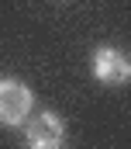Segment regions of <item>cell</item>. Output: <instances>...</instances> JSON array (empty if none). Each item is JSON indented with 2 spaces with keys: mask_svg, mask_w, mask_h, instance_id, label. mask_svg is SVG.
<instances>
[{
  "mask_svg": "<svg viewBox=\"0 0 131 149\" xmlns=\"http://www.w3.org/2000/svg\"><path fill=\"white\" fill-rule=\"evenodd\" d=\"M93 76H97L103 87H124L131 80V59L114 49V45H103L93 52Z\"/></svg>",
  "mask_w": 131,
  "mask_h": 149,
  "instance_id": "3",
  "label": "cell"
},
{
  "mask_svg": "<svg viewBox=\"0 0 131 149\" xmlns=\"http://www.w3.org/2000/svg\"><path fill=\"white\" fill-rule=\"evenodd\" d=\"M31 104H34V94L28 83H21L14 76L0 80V125H21L31 114Z\"/></svg>",
  "mask_w": 131,
  "mask_h": 149,
  "instance_id": "1",
  "label": "cell"
},
{
  "mask_svg": "<svg viewBox=\"0 0 131 149\" xmlns=\"http://www.w3.org/2000/svg\"><path fill=\"white\" fill-rule=\"evenodd\" d=\"M28 149H62L66 146V121L55 111H38L24 128Z\"/></svg>",
  "mask_w": 131,
  "mask_h": 149,
  "instance_id": "2",
  "label": "cell"
}]
</instances>
